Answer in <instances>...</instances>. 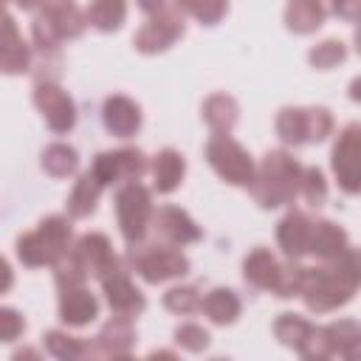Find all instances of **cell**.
Instances as JSON below:
<instances>
[{"instance_id":"obj_1","label":"cell","mask_w":361,"mask_h":361,"mask_svg":"<svg viewBox=\"0 0 361 361\" xmlns=\"http://www.w3.org/2000/svg\"><path fill=\"white\" fill-rule=\"evenodd\" d=\"M358 282H361V257L355 248H350L344 257L333 262L305 268L299 296L305 299L307 310L330 313V310L344 307L355 296Z\"/></svg>"},{"instance_id":"obj_2","label":"cell","mask_w":361,"mask_h":361,"mask_svg":"<svg viewBox=\"0 0 361 361\" xmlns=\"http://www.w3.org/2000/svg\"><path fill=\"white\" fill-rule=\"evenodd\" d=\"M299 175H302V166L290 152L285 149L265 152L248 186L254 203H259L262 209L290 206L299 195Z\"/></svg>"},{"instance_id":"obj_3","label":"cell","mask_w":361,"mask_h":361,"mask_svg":"<svg viewBox=\"0 0 361 361\" xmlns=\"http://www.w3.org/2000/svg\"><path fill=\"white\" fill-rule=\"evenodd\" d=\"M73 228L71 220L62 214H51L39 220L34 231H25L17 237V257L25 268H54L68 251H71Z\"/></svg>"},{"instance_id":"obj_4","label":"cell","mask_w":361,"mask_h":361,"mask_svg":"<svg viewBox=\"0 0 361 361\" xmlns=\"http://www.w3.org/2000/svg\"><path fill=\"white\" fill-rule=\"evenodd\" d=\"M127 262L133 265V271L149 282V285H158V282H166V279H178L183 274H189V259L169 243H147V240H138V243H130V251H127Z\"/></svg>"},{"instance_id":"obj_5","label":"cell","mask_w":361,"mask_h":361,"mask_svg":"<svg viewBox=\"0 0 361 361\" xmlns=\"http://www.w3.org/2000/svg\"><path fill=\"white\" fill-rule=\"evenodd\" d=\"M85 25H87V20L73 3L45 6L31 20V37H34V45L39 51H56L59 42L82 37Z\"/></svg>"},{"instance_id":"obj_6","label":"cell","mask_w":361,"mask_h":361,"mask_svg":"<svg viewBox=\"0 0 361 361\" xmlns=\"http://www.w3.org/2000/svg\"><path fill=\"white\" fill-rule=\"evenodd\" d=\"M116 220L121 228V237L130 243H138L147 237L149 220H152V195L144 183L127 180L116 192Z\"/></svg>"},{"instance_id":"obj_7","label":"cell","mask_w":361,"mask_h":361,"mask_svg":"<svg viewBox=\"0 0 361 361\" xmlns=\"http://www.w3.org/2000/svg\"><path fill=\"white\" fill-rule=\"evenodd\" d=\"M206 161H209V166H212L226 183H231V186H245V189H248L251 180H254V172H257L251 155H248L234 138L217 135V133L206 141Z\"/></svg>"},{"instance_id":"obj_8","label":"cell","mask_w":361,"mask_h":361,"mask_svg":"<svg viewBox=\"0 0 361 361\" xmlns=\"http://www.w3.org/2000/svg\"><path fill=\"white\" fill-rule=\"evenodd\" d=\"M186 31L183 11L178 6H161L158 11L149 14V20L135 31L133 45L141 54H161L169 45H175Z\"/></svg>"},{"instance_id":"obj_9","label":"cell","mask_w":361,"mask_h":361,"mask_svg":"<svg viewBox=\"0 0 361 361\" xmlns=\"http://www.w3.org/2000/svg\"><path fill=\"white\" fill-rule=\"evenodd\" d=\"M90 172L102 186L113 183H127V180H141L147 172V155L138 147H121V149H107L99 152L90 164Z\"/></svg>"},{"instance_id":"obj_10","label":"cell","mask_w":361,"mask_h":361,"mask_svg":"<svg viewBox=\"0 0 361 361\" xmlns=\"http://www.w3.org/2000/svg\"><path fill=\"white\" fill-rule=\"evenodd\" d=\"M333 172L347 195H358L361 189V124H347L333 147Z\"/></svg>"},{"instance_id":"obj_11","label":"cell","mask_w":361,"mask_h":361,"mask_svg":"<svg viewBox=\"0 0 361 361\" xmlns=\"http://www.w3.org/2000/svg\"><path fill=\"white\" fill-rule=\"evenodd\" d=\"M68 257L85 271V276H96V279H102L107 271H113V268L121 265L118 257H116V251H113V243H110L107 234H102V231L82 234V237L71 245Z\"/></svg>"},{"instance_id":"obj_12","label":"cell","mask_w":361,"mask_h":361,"mask_svg":"<svg viewBox=\"0 0 361 361\" xmlns=\"http://www.w3.org/2000/svg\"><path fill=\"white\" fill-rule=\"evenodd\" d=\"M34 104L42 113L45 124L54 133H68L76 124V104L56 82H37L34 85Z\"/></svg>"},{"instance_id":"obj_13","label":"cell","mask_w":361,"mask_h":361,"mask_svg":"<svg viewBox=\"0 0 361 361\" xmlns=\"http://www.w3.org/2000/svg\"><path fill=\"white\" fill-rule=\"evenodd\" d=\"M102 293H104L110 310H113L116 316H124V319H133V316H138V313L147 307L144 293L133 285L130 274H127L121 265L113 268V271H107V274L102 276Z\"/></svg>"},{"instance_id":"obj_14","label":"cell","mask_w":361,"mask_h":361,"mask_svg":"<svg viewBox=\"0 0 361 361\" xmlns=\"http://www.w3.org/2000/svg\"><path fill=\"white\" fill-rule=\"evenodd\" d=\"M135 347V327L124 316H113L93 341H87L90 358H130Z\"/></svg>"},{"instance_id":"obj_15","label":"cell","mask_w":361,"mask_h":361,"mask_svg":"<svg viewBox=\"0 0 361 361\" xmlns=\"http://www.w3.org/2000/svg\"><path fill=\"white\" fill-rule=\"evenodd\" d=\"M149 226H152L155 237H161L169 245H189L203 237L200 226L178 206H161L158 212H152Z\"/></svg>"},{"instance_id":"obj_16","label":"cell","mask_w":361,"mask_h":361,"mask_svg":"<svg viewBox=\"0 0 361 361\" xmlns=\"http://www.w3.org/2000/svg\"><path fill=\"white\" fill-rule=\"evenodd\" d=\"M31 68V48L25 45L14 17L0 8V73L17 76Z\"/></svg>"},{"instance_id":"obj_17","label":"cell","mask_w":361,"mask_h":361,"mask_svg":"<svg viewBox=\"0 0 361 361\" xmlns=\"http://www.w3.org/2000/svg\"><path fill=\"white\" fill-rule=\"evenodd\" d=\"M99 316V299L82 285L59 288V319L68 327H85Z\"/></svg>"},{"instance_id":"obj_18","label":"cell","mask_w":361,"mask_h":361,"mask_svg":"<svg viewBox=\"0 0 361 361\" xmlns=\"http://www.w3.org/2000/svg\"><path fill=\"white\" fill-rule=\"evenodd\" d=\"M102 121H104L110 135L130 138L141 130V107L130 96H121V93L107 96L104 107H102Z\"/></svg>"},{"instance_id":"obj_19","label":"cell","mask_w":361,"mask_h":361,"mask_svg":"<svg viewBox=\"0 0 361 361\" xmlns=\"http://www.w3.org/2000/svg\"><path fill=\"white\" fill-rule=\"evenodd\" d=\"M350 237L341 226H336L333 220H313L310 223V245H307V254H316L322 262H333L338 257H344L350 251Z\"/></svg>"},{"instance_id":"obj_20","label":"cell","mask_w":361,"mask_h":361,"mask_svg":"<svg viewBox=\"0 0 361 361\" xmlns=\"http://www.w3.org/2000/svg\"><path fill=\"white\" fill-rule=\"evenodd\" d=\"M310 223H313V217H307L299 209L288 212L276 223V243H279V248H282V254L288 259H299L302 254H307V245H310Z\"/></svg>"},{"instance_id":"obj_21","label":"cell","mask_w":361,"mask_h":361,"mask_svg":"<svg viewBox=\"0 0 361 361\" xmlns=\"http://www.w3.org/2000/svg\"><path fill=\"white\" fill-rule=\"evenodd\" d=\"M183 175H186V161L178 149L166 147L152 158V186H155L158 195L175 192L180 186Z\"/></svg>"},{"instance_id":"obj_22","label":"cell","mask_w":361,"mask_h":361,"mask_svg":"<svg viewBox=\"0 0 361 361\" xmlns=\"http://www.w3.org/2000/svg\"><path fill=\"white\" fill-rule=\"evenodd\" d=\"M102 189H104V186L96 180V175H93L90 169L82 172L79 180L73 183L71 195H68V203H65L68 217H71V220H85V217H90V214L96 212V206H99Z\"/></svg>"},{"instance_id":"obj_23","label":"cell","mask_w":361,"mask_h":361,"mask_svg":"<svg viewBox=\"0 0 361 361\" xmlns=\"http://www.w3.org/2000/svg\"><path fill=\"white\" fill-rule=\"evenodd\" d=\"M276 274H279V262H276V257L268 248L259 245V248H254V251L245 254V259H243V276H245V282L251 288L271 290L274 282H276Z\"/></svg>"},{"instance_id":"obj_24","label":"cell","mask_w":361,"mask_h":361,"mask_svg":"<svg viewBox=\"0 0 361 361\" xmlns=\"http://www.w3.org/2000/svg\"><path fill=\"white\" fill-rule=\"evenodd\" d=\"M200 113H203V121H206L217 135H228V133L234 130L237 118H240V104H237L228 93H212V96L203 102Z\"/></svg>"},{"instance_id":"obj_25","label":"cell","mask_w":361,"mask_h":361,"mask_svg":"<svg viewBox=\"0 0 361 361\" xmlns=\"http://www.w3.org/2000/svg\"><path fill=\"white\" fill-rule=\"evenodd\" d=\"M327 17L324 0H290L285 8V25L293 34H313Z\"/></svg>"},{"instance_id":"obj_26","label":"cell","mask_w":361,"mask_h":361,"mask_svg":"<svg viewBox=\"0 0 361 361\" xmlns=\"http://www.w3.org/2000/svg\"><path fill=\"white\" fill-rule=\"evenodd\" d=\"M200 310L214 324H231V322H237L243 302L231 288H212L206 296H200Z\"/></svg>"},{"instance_id":"obj_27","label":"cell","mask_w":361,"mask_h":361,"mask_svg":"<svg viewBox=\"0 0 361 361\" xmlns=\"http://www.w3.org/2000/svg\"><path fill=\"white\" fill-rule=\"evenodd\" d=\"M327 338H330V347H333V355H341V358H355L361 353V327L355 319H338L333 324L324 327Z\"/></svg>"},{"instance_id":"obj_28","label":"cell","mask_w":361,"mask_h":361,"mask_svg":"<svg viewBox=\"0 0 361 361\" xmlns=\"http://www.w3.org/2000/svg\"><path fill=\"white\" fill-rule=\"evenodd\" d=\"M85 20L104 34L118 31L127 20V0H90Z\"/></svg>"},{"instance_id":"obj_29","label":"cell","mask_w":361,"mask_h":361,"mask_svg":"<svg viewBox=\"0 0 361 361\" xmlns=\"http://www.w3.org/2000/svg\"><path fill=\"white\" fill-rule=\"evenodd\" d=\"M42 169L51 175V178H68L79 169V152L62 141L56 144H48L42 149Z\"/></svg>"},{"instance_id":"obj_30","label":"cell","mask_w":361,"mask_h":361,"mask_svg":"<svg viewBox=\"0 0 361 361\" xmlns=\"http://www.w3.org/2000/svg\"><path fill=\"white\" fill-rule=\"evenodd\" d=\"M276 135L279 141L290 144V147H299V144H307L305 141V107H282L276 113Z\"/></svg>"},{"instance_id":"obj_31","label":"cell","mask_w":361,"mask_h":361,"mask_svg":"<svg viewBox=\"0 0 361 361\" xmlns=\"http://www.w3.org/2000/svg\"><path fill=\"white\" fill-rule=\"evenodd\" d=\"M42 338H45V350H48L54 358L76 361V358H85V355H87V341H85V338L68 336V333H62V330H51V333H45Z\"/></svg>"},{"instance_id":"obj_32","label":"cell","mask_w":361,"mask_h":361,"mask_svg":"<svg viewBox=\"0 0 361 361\" xmlns=\"http://www.w3.org/2000/svg\"><path fill=\"white\" fill-rule=\"evenodd\" d=\"M175 6L183 14H192L200 25H217L228 11V0H175Z\"/></svg>"},{"instance_id":"obj_33","label":"cell","mask_w":361,"mask_h":361,"mask_svg":"<svg viewBox=\"0 0 361 361\" xmlns=\"http://www.w3.org/2000/svg\"><path fill=\"white\" fill-rule=\"evenodd\" d=\"M310 327L313 324L299 313H279V319L274 322V336L279 338V344L296 350V344L310 333Z\"/></svg>"},{"instance_id":"obj_34","label":"cell","mask_w":361,"mask_h":361,"mask_svg":"<svg viewBox=\"0 0 361 361\" xmlns=\"http://www.w3.org/2000/svg\"><path fill=\"white\" fill-rule=\"evenodd\" d=\"M299 195L310 203V206H324L327 203V180L322 175L319 166H302L299 175Z\"/></svg>"},{"instance_id":"obj_35","label":"cell","mask_w":361,"mask_h":361,"mask_svg":"<svg viewBox=\"0 0 361 361\" xmlns=\"http://www.w3.org/2000/svg\"><path fill=\"white\" fill-rule=\"evenodd\" d=\"M164 307L180 316H189L195 310H200V290L195 285H175L164 293Z\"/></svg>"},{"instance_id":"obj_36","label":"cell","mask_w":361,"mask_h":361,"mask_svg":"<svg viewBox=\"0 0 361 361\" xmlns=\"http://www.w3.org/2000/svg\"><path fill=\"white\" fill-rule=\"evenodd\" d=\"M302 274H305V265H299L296 259H288L285 265L279 262V274H276V282H274L271 293H276L279 299L299 296V288H302Z\"/></svg>"},{"instance_id":"obj_37","label":"cell","mask_w":361,"mask_h":361,"mask_svg":"<svg viewBox=\"0 0 361 361\" xmlns=\"http://www.w3.org/2000/svg\"><path fill=\"white\" fill-rule=\"evenodd\" d=\"M307 59H310V65L319 68V71L336 68V65H341V62L347 59V45H344L341 39H324V42H319L316 48H310Z\"/></svg>"},{"instance_id":"obj_38","label":"cell","mask_w":361,"mask_h":361,"mask_svg":"<svg viewBox=\"0 0 361 361\" xmlns=\"http://www.w3.org/2000/svg\"><path fill=\"white\" fill-rule=\"evenodd\" d=\"M333 133V116L327 107H305V141L319 144Z\"/></svg>"},{"instance_id":"obj_39","label":"cell","mask_w":361,"mask_h":361,"mask_svg":"<svg viewBox=\"0 0 361 361\" xmlns=\"http://www.w3.org/2000/svg\"><path fill=\"white\" fill-rule=\"evenodd\" d=\"M296 353L302 355V358H307V361H324V358H330L333 355V347H330V338H327V333H324V327H310V333L296 344Z\"/></svg>"},{"instance_id":"obj_40","label":"cell","mask_w":361,"mask_h":361,"mask_svg":"<svg viewBox=\"0 0 361 361\" xmlns=\"http://www.w3.org/2000/svg\"><path fill=\"white\" fill-rule=\"evenodd\" d=\"M209 341H212V336H209V330H203L200 324L186 322V324H178V327H175V344H180V347L189 350V353H203V350L209 347Z\"/></svg>"},{"instance_id":"obj_41","label":"cell","mask_w":361,"mask_h":361,"mask_svg":"<svg viewBox=\"0 0 361 361\" xmlns=\"http://www.w3.org/2000/svg\"><path fill=\"white\" fill-rule=\"evenodd\" d=\"M25 330V319L14 307H0V341H17Z\"/></svg>"},{"instance_id":"obj_42","label":"cell","mask_w":361,"mask_h":361,"mask_svg":"<svg viewBox=\"0 0 361 361\" xmlns=\"http://www.w3.org/2000/svg\"><path fill=\"white\" fill-rule=\"evenodd\" d=\"M327 14H336L341 20H355L358 14V0H324Z\"/></svg>"},{"instance_id":"obj_43","label":"cell","mask_w":361,"mask_h":361,"mask_svg":"<svg viewBox=\"0 0 361 361\" xmlns=\"http://www.w3.org/2000/svg\"><path fill=\"white\" fill-rule=\"evenodd\" d=\"M14 288V271L6 257H0V293H8Z\"/></svg>"},{"instance_id":"obj_44","label":"cell","mask_w":361,"mask_h":361,"mask_svg":"<svg viewBox=\"0 0 361 361\" xmlns=\"http://www.w3.org/2000/svg\"><path fill=\"white\" fill-rule=\"evenodd\" d=\"M161 6H166V0H138V8H141V11H147V14L158 11Z\"/></svg>"},{"instance_id":"obj_45","label":"cell","mask_w":361,"mask_h":361,"mask_svg":"<svg viewBox=\"0 0 361 361\" xmlns=\"http://www.w3.org/2000/svg\"><path fill=\"white\" fill-rule=\"evenodd\" d=\"M17 8H23V11H31L34 6H39V0H11Z\"/></svg>"},{"instance_id":"obj_46","label":"cell","mask_w":361,"mask_h":361,"mask_svg":"<svg viewBox=\"0 0 361 361\" xmlns=\"http://www.w3.org/2000/svg\"><path fill=\"white\" fill-rule=\"evenodd\" d=\"M14 358H39V353L25 347V350H17V353H14Z\"/></svg>"},{"instance_id":"obj_47","label":"cell","mask_w":361,"mask_h":361,"mask_svg":"<svg viewBox=\"0 0 361 361\" xmlns=\"http://www.w3.org/2000/svg\"><path fill=\"white\" fill-rule=\"evenodd\" d=\"M149 358H175V353L172 350H155V353H149Z\"/></svg>"},{"instance_id":"obj_48","label":"cell","mask_w":361,"mask_h":361,"mask_svg":"<svg viewBox=\"0 0 361 361\" xmlns=\"http://www.w3.org/2000/svg\"><path fill=\"white\" fill-rule=\"evenodd\" d=\"M62 3H73V0H39V8H45V6H62Z\"/></svg>"},{"instance_id":"obj_49","label":"cell","mask_w":361,"mask_h":361,"mask_svg":"<svg viewBox=\"0 0 361 361\" xmlns=\"http://www.w3.org/2000/svg\"><path fill=\"white\" fill-rule=\"evenodd\" d=\"M6 3H8V0H0V8H6Z\"/></svg>"}]
</instances>
